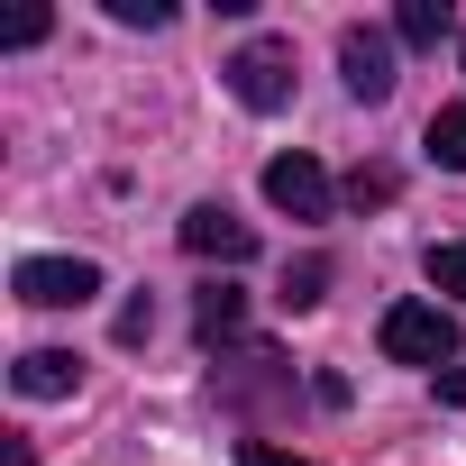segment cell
Listing matches in <instances>:
<instances>
[{"mask_svg":"<svg viewBox=\"0 0 466 466\" xmlns=\"http://www.w3.org/2000/svg\"><path fill=\"white\" fill-rule=\"evenodd\" d=\"M375 348L393 366H457V311L448 302H393L375 320Z\"/></svg>","mask_w":466,"mask_h":466,"instance_id":"1","label":"cell"},{"mask_svg":"<svg viewBox=\"0 0 466 466\" xmlns=\"http://www.w3.org/2000/svg\"><path fill=\"white\" fill-rule=\"evenodd\" d=\"M10 293L37 302V311H74V302L101 293V266H92V257H19V266H10Z\"/></svg>","mask_w":466,"mask_h":466,"instance_id":"2","label":"cell"},{"mask_svg":"<svg viewBox=\"0 0 466 466\" xmlns=\"http://www.w3.org/2000/svg\"><path fill=\"white\" fill-rule=\"evenodd\" d=\"M228 92H238L248 110H284L293 101V37H248L238 56H228Z\"/></svg>","mask_w":466,"mask_h":466,"instance_id":"3","label":"cell"},{"mask_svg":"<svg viewBox=\"0 0 466 466\" xmlns=\"http://www.w3.org/2000/svg\"><path fill=\"white\" fill-rule=\"evenodd\" d=\"M266 201H275L284 219H329V210H339V183L320 174V156H302V147H293V156H275V165H266Z\"/></svg>","mask_w":466,"mask_h":466,"instance_id":"4","label":"cell"},{"mask_svg":"<svg viewBox=\"0 0 466 466\" xmlns=\"http://www.w3.org/2000/svg\"><path fill=\"white\" fill-rule=\"evenodd\" d=\"M183 248L210 257V266H248V257H257V228L228 210V201H192V210H183Z\"/></svg>","mask_w":466,"mask_h":466,"instance_id":"5","label":"cell"},{"mask_svg":"<svg viewBox=\"0 0 466 466\" xmlns=\"http://www.w3.org/2000/svg\"><path fill=\"white\" fill-rule=\"evenodd\" d=\"M339 74H348V92H357L366 110L393 101V83H402V74H393V37H384V28H348V37H339Z\"/></svg>","mask_w":466,"mask_h":466,"instance_id":"6","label":"cell"},{"mask_svg":"<svg viewBox=\"0 0 466 466\" xmlns=\"http://www.w3.org/2000/svg\"><path fill=\"white\" fill-rule=\"evenodd\" d=\"M74 375H83V366H74L65 348H28V357L10 366V384H19V402H65V393H74Z\"/></svg>","mask_w":466,"mask_h":466,"instance_id":"7","label":"cell"},{"mask_svg":"<svg viewBox=\"0 0 466 466\" xmlns=\"http://www.w3.org/2000/svg\"><path fill=\"white\" fill-rule=\"evenodd\" d=\"M238 329H248V293H238V284H210V293L192 302V339H201V348H228Z\"/></svg>","mask_w":466,"mask_h":466,"instance_id":"8","label":"cell"},{"mask_svg":"<svg viewBox=\"0 0 466 466\" xmlns=\"http://www.w3.org/2000/svg\"><path fill=\"white\" fill-rule=\"evenodd\" d=\"M448 28H457L448 0H402V10H393V37H402V46H439Z\"/></svg>","mask_w":466,"mask_h":466,"instance_id":"9","label":"cell"},{"mask_svg":"<svg viewBox=\"0 0 466 466\" xmlns=\"http://www.w3.org/2000/svg\"><path fill=\"white\" fill-rule=\"evenodd\" d=\"M420 147H430L448 174H466V101H448V110L430 119V137H420Z\"/></svg>","mask_w":466,"mask_h":466,"instance_id":"10","label":"cell"},{"mask_svg":"<svg viewBox=\"0 0 466 466\" xmlns=\"http://www.w3.org/2000/svg\"><path fill=\"white\" fill-rule=\"evenodd\" d=\"M393 192H402V174H393V165H357V174H348V201H357V210H384Z\"/></svg>","mask_w":466,"mask_h":466,"instance_id":"11","label":"cell"},{"mask_svg":"<svg viewBox=\"0 0 466 466\" xmlns=\"http://www.w3.org/2000/svg\"><path fill=\"white\" fill-rule=\"evenodd\" d=\"M284 302H293V311H311V302H329V257H302V266L284 275Z\"/></svg>","mask_w":466,"mask_h":466,"instance_id":"12","label":"cell"},{"mask_svg":"<svg viewBox=\"0 0 466 466\" xmlns=\"http://www.w3.org/2000/svg\"><path fill=\"white\" fill-rule=\"evenodd\" d=\"M430 284L439 293H466V238H439L430 248Z\"/></svg>","mask_w":466,"mask_h":466,"instance_id":"13","label":"cell"},{"mask_svg":"<svg viewBox=\"0 0 466 466\" xmlns=\"http://www.w3.org/2000/svg\"><path fill=\"white\" fill-rule=\"evenodd\" d=\"M110 19H119V28H165L174 0H110Z\"/></svg>","mask_w":466,"mask_h":466,"instance_id":"14","label":"cell"},{"mask_svg":"<svg viewBox=\"0 0 466 466\" xmlns=\"http://www.w3.org/2000/svg\"><path fill=\"white\" fill-rule=\"evenodd\" d=\"M46 28H56V19H46V10H28V19H10V28H0V46H10V56H19V46H37Z\"/></svg>","mask_w":466,"mask_h":466,"instance_id":"15","label":"cell"},{"mask_svg":"<svg viewBox=\"0 0 466 466\" xmlns=\"http://www.w3.org/2000/svg\"><path fill=\"white\" fill-rule=\"evenodd\" d=\"M238 466H311V457H293V448H266V439H257V448H238Z\"/></svg>","mask_w":466,"mask_h":466,"instance_id":"16","label":"cell"},{"mask_svg":"<svg viewBox=\"0 0 466 466\" xmlns=\"http://www.w3.org/2000/svg\"><path fill=\"white\" fill-rule=\"evenodd\" d=\"M439 402H448V411H466V366H448V375H439Z\"/></svg>","mask_w":466,"mask_h":466,"instance_id":"17","label":"cell"},{"mask_svg":"<svg viewBox=\"0 0 466 466\" xmlns=\"http://www.w3.org/2000/svg\"><path fill=\"white\" fill-rule=\"evenodd\" d=\"M0 466H37V457H28V439H10V448H0Z\"/></svg>","mask_w":466,"mask_h":466,"instance_id":"18","label":"cell"},{"mask_svg":"<svg viewBox=\"0 0 466 466\" xmlns=\"http://www.w3.org/2000/svg\"><path fill=\"white\" fill-rule=\"evenodd\" d=\"M457 65H466V37H457Z\"/></svg>","mask_w":466,"mask_h":466,"instance_id":"19","label":"cell"}]
</instances>
